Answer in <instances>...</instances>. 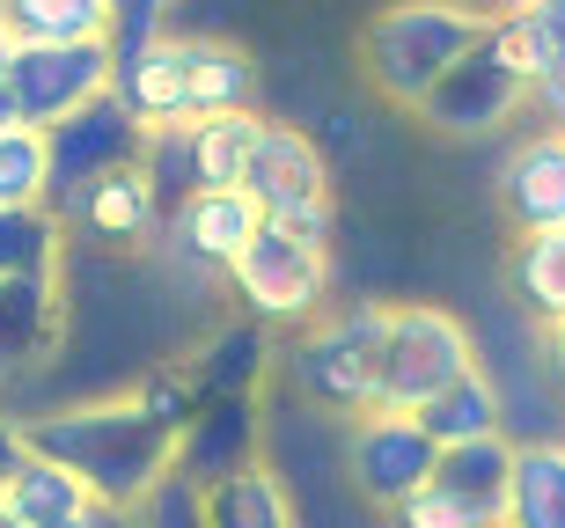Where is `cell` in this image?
<instances>
[{
  "mask_svg": "<svg viewBox=\"0 0 565 528\" xmlns=\"http://www.w3.org/2000/svg\"><path fill=\"white\" fill-rule=\"evenodd\" d=\"M30 448L66 463L96 492V507H147L177 477L184 433L162 425L140 397H88V403H52L30 419Z\"/></svg>",
  "mask_w": 565,
  "mask_h": 528,
  "instance_id": "obj_1",
  "label": "cell"
},
{
  "mask_svg": "<svg viewBox=\"0 0 565 528\" xmlns=\"http://www.w3.org/2000/svg\"><path fill=\"white\" fill-rule=\"evenodd\" d=\"M492 37V15L470 0H390L360 22V74L375 96L426 110L434 88Z\"/></svg>",
  "mask_w": 565,
  "mask_h": 528,
  "instance_id": "obj_2",
  "label": "cell"
},
{
  "mask_svg": "<svg viewBox=\"0 0 565 528\" xmlns=\"http://www.w3.org/2000/svg\"><path fill=\"white\" fill-rule=\"evenodd\" d=\"M382 331H390V301H338L331 316L294 331V345L279 353V381L316 419L323 411L360 419V411H375L382 389Z\"/></svg>",
  "mask_w": 565,
  "mask_h": 528,
  "instance_id": "obj_3",
  "label": "cell"
},
{
  "mask_svg": "<svg viewBox=\"0 0 565 528\" xmlns=\"http://www.w3.org/2000/svg\"><path fill=\"white\" fill-rule=\"evenodd\" d=\"M478 375V338L456 309L440 301H397L390 331H382V389L375 411H426L440 389Z\"/></svg>",
  "mask_w": 565,
  "mask_h": 528,
  "instance_id": "obj_4",
  "label": "cell"
},
{
  "mask_svg": "<svg viewBox=\"0 0 565 528\" xmlns=\"http://www.w3.org/2000/svg\"><path fill=\"white\" fill-rule=\"evenodd\" d=\"M228 287L243 301V323H257V331H309L316 316H331V250L265 220L257 243L235 257Z\"/></svg>",
  "mask_w": 565,
  "mask_h": 528,
  "instance_id": "obj_5",
  "label": "cell"
},
{
  "mask_svg": "<svg viewBox=\"0 0 565 528\" xmlns=\"http://www.w3.org/2000/svg\"><path fill=\"white\" fill-rule=\"evenodd\" d=\"M243 191L257 198L265 220H279V228H294V235H309V243L331 250L338 198H331V154H323L316 132L265 118V132H257V148H250V170H243Z\"/></svg>",
  "mask_w": 565,
  "mask_h": 528,
  "instance_id": "obj_6",
  "label": "cell"
},
{
  "mask_svg": "<svg viewBox=\"0 0 565 528\" xmlns=\"http://www.w3.org/2000/svg\"><path fill=\"white\" fill-rule=\"evenodd\" d=\"M338 463H345V485L360 507L397 514L440 477V441L412 411H360L338 433Z\"/></svg>",
  "mask_w": 565,
  "mask_h": 528,
  "instance_id": "obj_7",
  "label": "cell"
},
{
  "mask_svg": "<svg viewBox=\"0 0 565 528\" xmlns=\"http://www.w3.org/2000/svg\"><path fill=\"white\" fill-rule=\"evenodd\" d=\"M44 140H52V213H60V228H66V220H74V206H82L104 176L140 170L147 126L132 118L126 104H118V96H104V104H88L82 118L52 126Z\"/></svg>",
  "mask_w": 565,
  "mask_h": 528,
  "instance_id": "obj_8",
  "label": "cell"
},
{
  "mask_svg": "<svg viewBox=\"0 0 565 528\" xmlns=\"http://www.w3.org/2000/svg\"><path fill=\"white\" fill-rule=\"evenodd\" d=\"M8 88L22 104V126L52 132L118 88V52L110 44H22L8 66Z\"/></svg>",
  "mask_w": 565,
  "mask_h": 528,
  "instance_id": "obj_9",
  "label": "cell"
},
{
  "mask_svg": "<svg viewBox=\"0 0 565 528\" xmlns=\"http://www.w3.org/2000/svg\"><path fill=\"white\" fill-rule=\"evenodd\" d=\"M536 88H529V74L514 60H507V44L500 37H484L470 60L448 74V82L434 88V104L419 110L434 132H456V140H478V132H500L514 110L529 104Z\"/></svg>",
  "mask_w": 565,
  "mask_h": 528,
  "instance_id": "obj_10",
  "label": "cell"
},
{
  "mask_svg": "<svg viewBox=\"0 0 565 528\" xmlns=\"http://www.w3.org/2000/svg\"><path fill=\"white\" fill-rule=\"evenodd\" d=\"M257 228H265V213H257V198L243 184L235 191H191L184 206H169V257L177 265H191L199 279H228L235 257L257 243Z\"/></svg>",
  "mask_w": 565,
  "mask_h": 528,
  "instance_id": "obj_11",
  "label": "cell"
},
{
  "mask_svg": "<svg viewBox=\"0 0 565 528\" xmlns=\"http://www.w3.org/2000/svg\"><path fill=\"white\" fill-rule=\"evenodd\" d=\"M66 338V287L60 272H38V279H8L0 287V397L15 381L44 375L52 353Z\"/></svg>",
  "mask_w": 565,
  "mask_h": 528,
  "instance_id": "obj_12",
  "label": "cell"
},
{
  "mask_svg": "<svg viewBox=\"0 0 565 528\" xmlns=\"http://www.w3.org/2000/svg\"><path fill=\"white\" fill-rule=\"evenodd\" d=\"M110 96H118L147 132L184 126L191 118V44L177 37V30H162V37L118 52V88H110Z\"/></svg>",
  "mask_w": 565,
  "mask_h": 528,
  "instance_id": "obj_13",
  "label": "cell"
},
{
  "mask_svg": "<svg viewBox=\"0 0 565 528\" xmlns=\"http://www.w3.org/2000/svg\"><path fill=\"white\" fill-rule=\"evenodd\" d=\"M500 206L522 235L565 228V132L558 126L514 140V154H507V170H500Z\"/></svg>",
  "mask_w": 565,
  "mask_h": 528,
  "instance_id": "obj_14",
  "label": "cell"
},
{
  "mask_svg": "<svg viewBox=\"0 0 565 528\" xmlns=\"http://www.w3.org/2000/svg\"><path fill=\"white\" fill-rule=\"evenodd\" d=\"M96 235V243H118V250H132V243H147V235L169 228V198L154 191V176L147 170H118L104 176V184L88 191L82 206H74V220H66V235Z\"/></svg>",
  "mask_w": 565,
  "mask_h": 528,
  "instance_id": "obj_15",
  "label": "cell"
},
{
  "mask_svg": "<svg viewBox=\"0 0 565 528\" xmlns=\"http://www.w3.org/2000/svg\"><path fill=\"white\" fill-rule=\"evenodd\" d=\"M257 463V403L250 397H206L199 419L184 425V448H177V477H228V470Z\"/></svg>",
  "mask_w": 565,
  "mask_h": 528,
  "instance_id": "obj_16",
  "label": "cell"
},
{
  "mask_svg": "<svg viewBox=\"0 0 565 528\" xmlns=\"http://www.w3.org/2000/svg\"><path fill=\"white\" fill-rule=\"evenodd\" d=\"M206 528H309L301 499L273 463H243L206 485Z\"/></svg>",
  "mask_w": 565,
  "mask_h": 528,
  "instance_id": "obj_17",
  "label": "cell"
},
{
  "mask_svg": "<svg viewBox=\"0 0 565 528\" xmlns=\"http://www.w3.org/2000/svg\"><path fill=\"white\" fill-rule=\"evenodd\" d=\"M412 419L440 441V455H448V448H478V441H514L507 389L484 375V367H478V375H462L456 389H440V397L426 403V411H412Z\"/></svg>",
  "mask_w": 565,
  "mask_h": 528,
  "instance_id": "obj_18",
  "label": "cell"
},
{
  "mask_svg": "<svg viewBox=\"0 0 565 528\" xmlns=\"http://www.w3.org/2000/svg\"><path fill=\"white\" fill-rule=\"evenodd\" d=\"M448 499L478 514L484 528H507V492H514V441H478V448H448L434 477Z\"/></svg>",
  "mask_w": 565,
  "mask_h": 528,
  "instance_id": "obj_19",
  "label": "cell"
},
{
  "mask_svg": "<svg viewBox=\"0 0 565 528\" xmlns=\"http://www.w3.org/2000/svg\"><path fill=\"white\" fill-rule=\"evenodd\" d=\"M191 44V118H235L257 96V60L235 37H184Z\"/></svg>",
  "mask_w": 565,
  "mask_h": 528,
  "instance_id": "obj_20",
  "label": "cell"
},
{
  "mask_svg": "<svg viewBox=\"0 0 565 528\" xmlns=\"http://www.w3.org/2000/svg\"><path fill=\"white\" fill-rule=\"evenodd\" d=\"M15 44H110L118 0H8L0 8Z\"/></svg>",
  "mask_w": 565,
  "mask_h": 528,
  "instance_id": "obj_21",
  "label": "cell"
},
{
  "mask_svg": "<svg viewBox=\"0 0 565 528\" xmlns=\"http://www.w3.org/2000/svg\"><path fill=\"white\" fill-rule=\"evenodd\" d=\"M507 528H565V433L558 441H514Z\"/></svg>",
  "mask_w": 565,
  "mask_h": 528,
  "instance_id": "obj_22",
  "label": "cell"
},
{
  "mask_svg": "<svg viewBox=\"0 0 565 528\" xmlns=\"http://www.w3.org/2000/svg\"><path fill=\"white\" fill-rule=\"evenodd\" d=\"M257 132H265L257 110H235V118H191V176H199V191H235L243 184Z\"/></svg>",
  "mask_w": 565,
  "mask_h": 528,
  "instance_id": "obj_23",
  "label": "cell"
},
{
  "mask_svg": "<svg viewBox=\"0 0 565 528\" xmlns=\"http://www.w3.org/2000/svg\"><path fill=\"white\" fill-rule=\"evenodd\" d=\"M265 331L257 323H228V331H213V345L199 353V367H184L199 381V403L206 397H257V375H265Z\"/></svg>",
  "mask_w": 565,
  "mask_h": 528,
  "instance_id": "obj_24",
  "label": "cell"
},
{
  "mask_svg": "<svg viewBox=\"0 0 565 528\" xmlns=\"http://www.w3.org/2000/svg\"><path fill=\"white\" fill-rule=\"evenodd\" d=\"M8 507H15L30 528H66V521H82V514L96 507V492H88L66 463L30 455V463H22V477H15V492H8Z\"/></svg>",
  "mask_w": 565,
  "mask_h": 528,
  "instance_id": "obj_25",
  "label": "cell"
},
{
  "mask_svg": "<svg viewBox=\"0 0 565 528\" xmlns=\"http://www.w3.org/2000/svg\"><path fill=\"white\" fill-rule=\"evenodd\" d=\"M507 272H514V294L529 301V316L544 323V331H558L565 323V228L558 235H522Z\"/></svg>",
  "mask_w": 565,
  "mask_h": 528,
  "instance_id": "obj_26",
  "label": "cell"
},
{
  "mask_svg": "<svg viewBox=\"0 0 565 528\" xmlns=\"http://www.w3.org/2000/svg\"><path fill=\"white\" fill-rule=\"evenodd\" d=\"M0 206L8 213H52V140L38 126L0 132Z\"/></svg>",
  "mask_w": 565,
  "mask_h": 528,
  "instance_id": "obj_27",
  "label": "cell"
},
{
  "mask_svg": "<svg viewBox=\"0 0 565 528\" xmlns=\"http://www.w3.org/2000/svg\"><path fill=\"white\" fill-rule=\"evenodd\" d=\"M66 272V228L60 213H8L0 206V287L8 279Z\"/></svg>",
  "mask_w": 565,
  "mask_h": 528,
  "instance_id": "obj_28",
  "label": "cell"
},
{
  "mask_svg": "<svg viewBox=\"0 0 565 528\" xmlns=\"http://www.w3.org/2000/svg\"><path fill=\"white\" fill-rule=\"evenodd\" d=\"M140 170L154 176V191H162L169 206H184L191 191H199V176H191V118H184V126H154V132H147Z\"/></svg>",
  "mask_w": 565,
  "mask_h": 528,
  "instance_id": "obj_29",
  "label": "cell"
},
{
  "mask_svg": "<svg viewBox=\"0 0 565 528\" xmlns=\"http://www.w3.org/2000/svg\"><path fill=\"white\" fill-rule=\"evenodd\" d=\"M140 528H206V485L199 477H169L140 507Z\"/></svg>",
  "mask_w": 565,
  "mask_h": 528,
  "instance_id": "obj_30",
  "label": "cell"
},
{
  "mask_svg": "<svg viewBox=\"0 0 565 528\" xmlns=\"http://www.w3.org/2000/svg\"><path fill=\"white\" fill-rule=\"evenodd\" d=\"M390 521H397V528H484L478 514L462 507V499H448V492H440V485H426L419 499H412V507H397V514H390Z\"/></svg>",
  "mask_w": 565,
  "mask_h": 528,
  "instance_id": "obj_31",
  "label": "cell"
},
{
  "mask_svg": "<svg viewBox=\"0 0 565 528\" xmlns=\"http://www.w3.org/2000/svg\"><path fill=\"white\" fill-rule=\"evenodd\" d=\"M169 8H177V0H118V37H110V52H132V44L162 37Z\"/></svg>",
  "mask_w": 565,
  "mask_h": 528,
  "instance_id": "obj_32",
  "label": "cell"
},
{
  "mask_svg": "<svg viewBox=\"0 0 565 528\" xmlns=\"http://www.w3.org/2000/svg\"><path fill=\"white\" fill-rule=\"evenodd\" d=\"M38 448H30V419H15V411H0V499L15 492L22 463H30Z\"/></svg>",
  "mask_w": 565,
  "mask_h": 528,
  "instance_id": "obj_33",
  "label": "cell"
},
{
  "mask_svg": "<svg viewBox=\"0 0 565 528\" xmlns=\"http://www.w3.org/2000/svg\"><path fill=\"white\" fill-rule=\"evenodd\" d=\"M529 104H536V110H551V126L565 132V66H558V74H544V82H536V96H529Z\"/></svg>",
  "mask_w": 565,
  "mask_h": 528,
  "instance_id": "obj_34",
  "label": "cell"
},
{
  "mask_svg": "<svg viewBox=\"0 0 565 528\" xmlns=\"http://www.w3.org/2000/svg\"><path fill=\"white\" fill-rule=\"evenodd\" d=\"M66 528H140V507H88L82 521H66Z\"/></svg>",
  "mask_w": 565,
  "mask_h": 528,
  "instance_id": "obj_35",
  "label": "cell"
},
{
  "mask_svg": "<svg viewBox=\"0 0 565 528\" xmlns=\"http://www.w3.org/2000/svg\"><path fill=\"white\" fill-rule=\"evenodd\" d=\"M544 375H551V389L565 397V323H558V331H544Z\"/></svg>",
  "mask_w": 565,
  "mask_h": 528,
  "instance_id": "obj_36",
  "label": "cell"
},
{
  "mask_svg": "<svg viewBox=\"0 0 565 528\" xmlns=\"http://www.w3.org/2000/svg\"><path fill=\"white\" fill-rule=\"evenodd\" d=\"M323 154H353V118H331L323 126Z\"/></svg>",
  "mask_w": 565,
  "mask_h": 528,
  "instance_id": "obj_37",
  "label": "cell"
},
{
  "mask_svg": "<svg viewBox=\"0 0 565 528\" xmlns=\"http://www.w3.org/2000/svg\"><path fill=\"white\" fill-rule=\"evenodd\" d=\"M470 8H484V15L500 22V15H529V8H544V0H470Z\"/></svg>",
  "mask_w": 565,
  "mask_h": 528,
  "instance_id": "obj_38",
  "label": "cell"
},
{
  "mask_svg": "<svg viewBox=\"0 0 565 528\" xmlns=\"http://www.w3.org/2000/svg\"><path fill=\"white\" fill-rule=\"evenodd\" d=\"M22 126V104H15V88H8V74H0V132H15Z\"/></svg>",
  "mask_w": 565,
  "mask_h": 528,
  "instance_id": "obj_39",
  "label": "cell"
},
{
  "mask_svg": "<svg viewBox=\"0 0 565 528\" xmlns=\"http://www.w3.org/2000/svg\"><path fill=\"white\" fill-rule=\"evenodd\" d=\"M0 528H30V521H22V514L8 507V499H0Z\"/></svg>",
  "mask_w": 565,
  "mask_h": 528,
  "instance_id": "obj_40",
  "label": "cell"
},
{
  "mask_svg": "<svg viewBox=\"0 0 565 528\" xmlns=\"http://www.w3.org/2000/svg\"><path fill=\"white\" fill-rule=\"evenodd\" d=\"M0 8H8V0H0Z\"/></svg>",
  "mask_w": 565,
  "mask_h": 528,
  "instance_id": "obj_41",
  "label": "cell"
},
{
  "mask_svg": "<svg viewBox=\"0 0 565 528\" xmlns=\"http://www.w3.org/2000/svg\"><path fill=\"white\" fill-rule=\"evenodd\" d=\"M558 8H565V0H558Z\"/></svg>",
  "mask_w": 565,
  "mask_h": 528,
  "instance_id": "obj_42",
  "label": "cell"
}]
</instances>
